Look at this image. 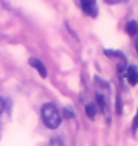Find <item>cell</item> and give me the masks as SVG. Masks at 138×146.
Instances as JSON below:
<instances>
[{
    "label": "cell",
    "mask_w": 138,
    "mask_h": 146,
    "mask_svg": "<svg viewBox=\"0 0 138 146\" xmlns=\"http://www.w3.org/2000/svg\"><path fill=\"white\" fill-rule=\"evenodd\" d=\"M85 112H86V115L89 116V119H94L95 118V113H97V108L94 103H89L85 106Z\"/></svg>",
    "instance_id": "8992f818"
},
{
    "label": "cell",
    "mask_w": 138,
    "mask_h": 146,
    "mask_svg": "<svg viewBox=\"0 0 138 146\" xmlns=\"http://www.w3.org/2000/svg\"><path fill=\"white\" fill-rule=\"evenodd\" d=\"M126 76H128V81H129L131 85L138 84V67L137 66H129L128 72H126Z\"/></svg>",
    "instance_id": "277c9868"
},
{
    "label": "cell",
    "mask_w": 138,
    "mask_h": 146,
    "mask_svg": "<svg viewBox=\"0 0 138 146\" xmlns=\"http://www.w3.org/2000/svg\"><path fill=\"white\" fill-rule=\"evenodd\" d=\"M3 110H5V100L0 97V115L3 113Z\"/></svg>",
    "instance_id": "9c48e42d"
},
{
    "label": "cell",
    "mask_w": 138,
    "mask_h": 146,
    "mask_svg": "<svg viewBox=\"0 0 138 146\" xmlns=\"http://www.w3.org/2000/svg\"><path fill=\"white\" fill-rule=\"evenodd\" d=\"M137 51H138V46H137Z\"/></svg>",
    "instance_id": "30bf717a"
},
{
    "label": "cell",
    "mask_w": 138,
    "mask_h": 146,
    "mask_svg": "<svg viewBox=\"0 0 138 146\" xmlns=\"http://www.w3.org/2000/svg\"><path fill=\"white\" fill-rule=\"evenodd\" d=\"M97 100H98V103H100V108H101V110H103V112H106V110H107V104H106V100L103 98V96L97 94Z\"/></svg>",
    "instance_id": "52a82bcc"
},
{
    "label": "cell",
    "mask_w": 138,
    "mask_h": 146,
    "mask_svg": "<svg viewBox=\"0 0 138 146\" xmlns=\"http://www.w3.org/2000/svg\"><path fill=\"white\" fill-rule=\"evenodd\" d=\"M137 31H138V25H137V23L134 21H128L126 23V33L129 36H135L137 35Z\"/></svg>",
    "instance_id": "5b68a950"
},
{
    "label": "cell",
    "mask_w": 138,
    "mask_h": 146,
    "mask_svg": "<svg viewBox=\"0 0 138 146\" xmlns=\"http://www.w3.org/2000/svg\"><path fill=\"white\" fill-rule=\"evenodd\" d=\"M42 119L45 125L51 130L57 128L58 125L61 124V116H60V112L55 108L52 103H45L42 106Z\"/></svg>",
    "instance_id": "6da1fadb"
},
{
    "label": "cell",
    "mask_w": 138,
    "mask_h": 146,
    "mask_svg": "<svg viewBox=\"0 0 138 146\" xmlns=\"http://www.w3.org/2000/svg\"><path fill=\"white\" fill-rule=\"evenodd\" d=\"M137 128H138V113H137L135 121L132 122V133H137Z\"/></svg>",
    "instance_id": "ba28073f"
},
{
    "label": "cell",
    "mask_w": 138,
    "mask_h": 146,
    "mask_svg": "<svg viewBox=\"0 0 138 146\" xmlns=\"http://www.w3.org/2000/svg\"><path fill=\"white\" fill-rule=\"evenodd\" d=\"M33 67H34L37 72H39V75H40L42 78H46L48 76V70H46V67H45V64L40 61L39 58H30V61H28Z\"/></svg>",
    "instance_id": "3957f363"
},
{
    "label": "cell",
    "mask_w": 138,
    "mask_h": 146,
    "mask_svg": "<svg viewBox=\"0 0 138 146\" xmlns=\"http://www.w3.org/2000/svg\"><path fill=\"white\" fill-rule=\"evenodd\" d=\"M80 5H82V9H83V12H85L86 15L94 17V18L98 15V8H97V3H95V2L88 0V2H82Z\"/></svg>",
    "instance_id": "7a4b0ae2"
}]
</instances>
